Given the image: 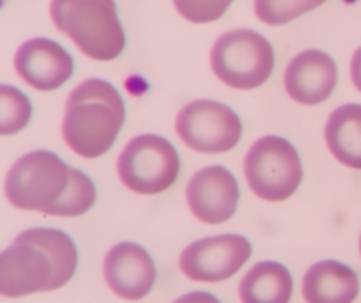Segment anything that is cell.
I'll return each instance as SVG.
<instances>
[{
	"label": "cell",
	"mask_w": 361,
	"mask_h": 303,
	"mask_svg": "<svg viewBox=\"0 0 361 303\" xmlns=\"http://www.w3.org/2000/svg\"><path fill=\"white\" fill-rule=\"evenodd\" d=\"M103 275L114 295L135 302L152 291L157 271L152 256L143 246L134 242H121L105 256Z\"/></svg>",
	"instance_id": "obj_11"
},
{
	"label": "cell",
	"mask_w": 361,
	"mask_h": 303,
	"mask_svg": "<svg viewBox=\"0 0 361 303\" xmlns=\"http://www.w3.org/2000/svg\"><path fill=\"white\" fill-rule=\"evenodd\" d=\"M6 197L15 208L54 217H80L96 202L94 183L56 154L29 152L9 168Z\"/></svg>",
	"instance_id": "obj_1"
},
{
	"label": "cell",
	"mask_w": 361,
	"mask_h": 303,
	"mask_svg": "<svg viewBox=\"0 0 361 303\" xmlns=\"http://www.w3.org/2000/svg\"><path fill=\"white\" fill-rule=\"evenodd\" d=\"M283 82L288 94L296 103L320 105L336 89V63L324 51H304L289 62Z\"/></svg>",
	"instance_id": "obj_13"
},
{
	"label": "cell",
	"mask_w": 361,
	"mask_h": 303,
	"mask_svg": "<svg viewBox=\"0 0 361 303\" xmlns=\"http://www.w3.org/2000/svg\"><path fill=\"white\" fill-rule=\"evenodd\" d=\"M350 76H353L354 87L361 92V47L354 53L353 62H350Z\"/></svg>",
	"instance_id": "obj_21"
},
{
	"label": "cell",
	"mask_w": 361,
	"mask_h": 303,
	"mask_svg": "<svg viewBox=\"0 0 361 303\" xmlns=\"http://www.w3.org/2000/svg\"><path fill=\"white\" fill-rule=\"evenodd\" d=\"M320 2H257L255 11L266 24L280 25L288 24L293 18L304 15L309 9H314Z\"/></svg>",
	"instance_id": "obj_18"
},
{
	"label": "cell",
	"mask_w": 361,
	"mask_h": 303,
	"mask_svg": "<svg viewBox=\"0 0 361 303\" xmlns=\"http://www.w3.org/2000/svg\"><path fill=\"white\" fill-rule=\"evenodd\" d=\"M78 251L73 238L54 228L18 235L0 256V295L8 298L56 291L76 273Z\"/></svg>",
	"instance_id": "obj_2"
},
{
	"label": "cell",
	"mask_w": 361,
	"mask_h": 303,
	"mask_svg": "<svg viewBox=\"0 0 361 303\" xmlns=\"http://www.w3.org/2000/svg\"><path fill=\"white\" fill-rule=\"evenodd\" d=\"M273 67V47L267 38L251 29H235L221 35L212 49V69L231 89L251 90L264 85Z\"/></svg>",
	"instance_id": "obj_5"
},
{
	"label": "cell",
	"mask_w": 361,
	"mask_h": 303,
	"mask_svg": "<svg viewBox=\"0 0 361 303\" xmlns=\"http://www.w3.org/2000/svg\"><path fill=\"white\" fill-rule=\"evenodd\" d=\"M176 130L183 143L201 154L230 152L240 141L243 121L228 105L197 99L180 109Z\"/></svg>",
	"instance_id": "obj_8"
},
{
	"label": "cell",
	"mask_w": 361,
	"mask_h": 303,
	"mask_svg": "<svg viewBox=\"0 0 361 303\" xmlns=\"http://www.w3.org/2000/svg\"><path fill=\"white\" fill-rule=\"evenodd\" d=\"M302 292L307 303H353L360 292V278L349 266L324 260L305 273Z\"/></svg>",
	"instance_id": "obj_14"
},
{
	"label": "cell",
	"mask_w": 361,
	"mask_h": 303,
	"mask_svg": "<svg viewBox=\"0 0 361 303\" xmlns=\"http://www.w3.org/2000/svg\"><path fill=\"white\" fill-rule=\"evenodd\" d=\"M238 295L243 303H289L291 273L279 262H259L246 273Z\"/></svg>",
	"instance_id": "obj_16"
},
{
	"label": "cell",
	"mask_w": 361,
	"mask_h": 303,
	"mask_svg": "<svg viewBox=\"0 0 361 303\" xmlns=\"http://www.w3.org/2000/svg\"><path fill=\"white\" fill-rule=\"evenodd\" d=\"M125 123V103L114 85L90 78L67 98L62 132L67 147L85 159L111 150Z\"/></svg>",
	"instance_id": "obj_3"
},
{
	"label": "cell",
	"mask_w": 361,
	"mask_h": 303,
	"mask_svg": "<svg viewBox=\"0 0 361 303\" xmlns=\"http://www.w3.org/2000/svg\"><path fill=\"white\" fill-rule=\"evenodd\" d=\"M15 69L27 85L37 90L60 89L73 76V56L58 42L33 38L18 47Z\"/></svg>",
	"instance_id": "obj_12"
},
{
	"label": "cell",
	"mask_w": 361,
	"mask_h": 303,
	"mask_svg": "<svg viewBox=\"0 0 361 303\" xmlns=\"http://www.w3.org/2000/svg\"><path fill=\"white\" fill-rule=\"evenodd\" d=\"M325 143L341 164L361 170V105L347 103L329 116Z\"/></svg>",
	"instance_id": "obj_15"
},
{
	"label": "cell",
	"mask_w": 361,
	"mask_h": 303,
	"mask_svg": "<svg viewBox=\"0 0 361 303\" xmlns=\"http://www.w3.org/2000/svg\"><path fill=\"white\" fill-rule=\"evenodd\" d=\"M360 253H361V237H360Z\"/></svg>",
	"instance_id": "obj_22"
},
{
	"label": "cell",
	"mask_w": 361,
	"mask_h": 303,
	"mask_svg": "<svg viewBox=\"0 0 361 303\" xmlns=\"http://www.w3.org/2000/svg\"><path fill=\"white\" fill-rule=\"evenodd\" d=\"M180 159L170 141L145 134L128 141L119 154V179L128 190L141 195H157L177 180Z\"/></svg>",
	"instance_id": "obj_7"
},
{
	"label": "cell",
	"mask_w": 361,
	"mask_h": 303,
	"mask_svg": "<svg viewBox=\"0 0 361 303\" xmlns=\"http://www.w3.org/2000/svg\"><path fill=\"white\" fill-rule=\"evenodd\" d=\"M176 8L192 22L217 20L230 2H176Z\"/></svg>",
	"instance_id": "obj_19"
},
{
	"label": "cell",
	"mask_w": 361,
	"mask_h": 303,
	"mask_svg": "<svg viewBox=\"0 0 361 303\" xmlns=\"http://www.w3.org/2000/svg\"><path fill=\"white\" fill-rule=\"evenodd\" d=\"M31 101L11 85L0 87V134L11 135L27 127Z\"/></svg>",
	"instance_id": "obj_17"
},
{
	"label": "cell",
	"mask_w": 361,
	"mask_h": 303,
	"mask_svg": "<svg viewBox=\"0 0 361 303\" xmlns=\"http://www.w3.org/2000/svg\"><path fill=\"white\" fill-rule=\"evenodd\" d=\"M173 303H221L214 295H209V292L204 291H195V292H188V295L180 296L177 298Z\"/></svg>",
	"instance_id": "obj_20"
},
{
	"label": "cell",
	"mask_w": 361,
	"mask_h": 303,
	"mask_svg": "<svg viewBox=\"0 0 361 303\" xmlns=\"http://www.w3.org/2000/svg\"><path fill=\"white\" fill-rule=\"evenodd\" d=\"M244 175L257 197L269 202L286 201L302 183V161L288 140L266 135L247 152Z\"/></svg>",
	"instance_id": "obj_6"
},
{
	"label": "cell",
	"mask_w": 361,
	"mask_h": 303,
	"mask_svg": "<svg viewBox=\"0 0 361 303\" xmlns=\"http://www.w3.org/2000/svg\"><path fill=\"white\" fill-rule=\"evenodd\" d=\"M251 244L243 235H219L193 242L180 253L179 267L195 282H222L250 260Z\"/></svg>",
	"instance_id": "obj_9"
},
{
	"label": "cell",
	"mask_w": 361,
	"mask_h": 303,
	"mask_svg": "<svg viewBox=\"0 0 361 303\" xmlns=\"http://www.w3.org/2000/svg\"><path fill=\"white\" fill-rule=\"evenodd\" d=\"M51 18L92 60L109 62L125 49V31L114 2H53Z\"/></svg>",
	"instance_id": "obj_4"
},
{
	"label": "cell",
	"mask_w": 361,
	"mask_h": 303,
	"mask_svg": "<svg viewBox=\"0 0 361 303\" xmlns=\"http://www.w3.org/2000/svg\"><path fill=\"white\" fill-rule=\"evenodd\" d=\"M240 190L230 170L224 166H208L190 179L186 188L188 202L195 218L206 224H222L237 211Z\"/></svg>",
	"instance_id": "obj_10"
}]
</instances>
